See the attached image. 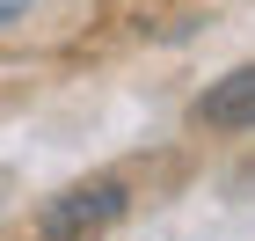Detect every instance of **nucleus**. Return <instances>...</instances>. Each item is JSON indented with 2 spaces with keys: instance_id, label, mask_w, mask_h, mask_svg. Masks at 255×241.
Instances as JSON below:
<instances>
[{
  "instance_id": "1",
  "label": "nucleus",
  "mask_w": 255,
  "mask_h": 241,
  "mask_svg": "<svg viewBox=\"0 0 255 241\" xmlns=\"http://www.w3.org/2000/svg\"><path fill=\"white\" fill-rule=\"evenodd\" d=\"M124 183L117 176H95V183H73L66 198H51L44 205V220H37V234L44 241H95L102 227H117L124 220Z\"/></svg>"
},
{
  "instance_id": "2",
  "label": "nucleus",
  "mask_w": 255,
  "mask_h": 241,
  "mask_svg": "<svg viewBox=\"0 0 255 241\" xmlns=\"http://www.w3.org/2000/svg\"><path fill=\"white\" fill-rule=\"evenodd\" d=\"M197 124H212V132H248L255 124V66H234L226 80H212V88L197 95Z\"/></svg>"
},
{
  "instance_id": "3",
  "label": "nucleus",
  "mask_w": 255,
  "mask_h": 241,
  "mask_svg": "<svg viewBox=\"0 0 255 241\" xmlns=\"http://www.w3.org/2000/svg\"><path fill=\"white\" fill-rule=\"evenodd\" d=\"M29 7H37V0H0V29H7V22H22Z\"/></svg>"
}]
</instances>
